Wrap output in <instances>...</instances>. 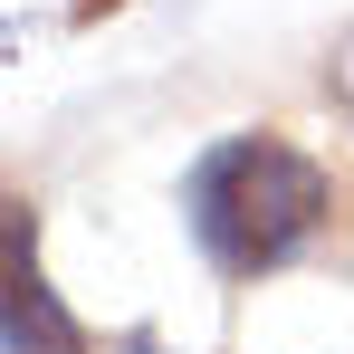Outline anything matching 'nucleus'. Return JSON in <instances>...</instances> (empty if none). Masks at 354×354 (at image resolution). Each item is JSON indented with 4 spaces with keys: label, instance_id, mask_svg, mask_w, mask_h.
I'll list each match as a JSON object with an SVG mask.
<instances>
[{
    "label": "nucleus",
    "instance_id": "obj_1",
    "mask_svg": "<svg viewBox=\"0 0 354 354\" xmlns=\"http://www.w3.org/2000/svg\"><path fill=\"white\" fill-rule=\"evenodd\" d=\"M182 211H192V239H201V259L221 278H268V268L306 259L345 221V192L288 134H230V144H211L192 163Z\"/></svg>",
    "mask_w": 354,
    "mask_h": 354
},
{
    "label": "nucleus",
    "instance_id": "obj_2",
    "mask_svg": "<svg viewBox=\"0 0 354 354\" xmlns=\"http://www.w3.org/2000/svg\"><path fill=\"white\" fill-rule=\"evenodd\" d=\"M10 354H86V326L67 316L39 278V230L29 201H10Z\"/></svg>",
    "mask_w": 354,
    "mask_h": 354
},
{
    "label": "nucleus",
    "instance_id": "obj_3",
    "mask_svg": "<svg viewBox=\"0 0 354 354\" xmlns=\"http://www.w3.org/2000/svg\"><path fill=\"white\" fill-rule=\"evenodd\" d=\"M326 96H335V115L354 124V29L335 39V58H326Z\"/></svg>",
    "mask_w": 354,
    "mask_h": 354
},
{
    "label": "nucleus",
    "instance_id": "obj_4",
    "mask_svg": "<svg viewBox=\"0 0 354 354\" xmlns=\"http://www.w3.org/2000/svg\"><path fill=\"white\" fill-rule=\"evenodd\" d=\"M124 354H163V345H144V335H134V345H124Z\"/></svg>",
    "mask_w": 354,
    "mask_h": 354
}]
</instances>
